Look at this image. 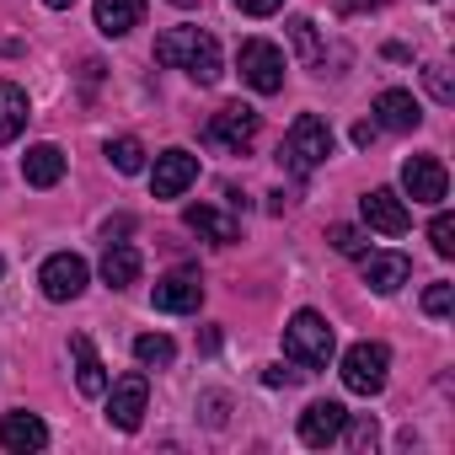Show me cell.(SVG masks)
<instances>
[{
  "label": "cell",
  "instance_id": "22",
  "mask_svg": "<svg viewBox=\"0 0 455 455\" xmlns=\"http://www.w3.org/2000/svg\"><path fill=\"white\" fill-rule=\"evenodd\" d=\"M22 129H28V92L12 86V81H0V150H6Z\"/></svg>",
  "mask_w": 455,
  "mask_h": 455
},
{
  "label": "cell",
  "instance_id": "16",
  "mask_svg": "<svg viewBox=\"0 0 455 455\" xmlns=\"http://www.w3.org/2000/svg\"><path fill=\"white\" fill-rule=\"evenodd\" d=\"M0 444L17 450V455H28V450H44L49 444V428L33 412H6V418H0Z\"/></svg>",
  "mask_w": 455,
  "mask_h": 455
},
{
  "label": "cell",
  "instance_id": "8",
  "mask_svg": "<svg viewBox=\"0 0 455 455\" xmlns=\"http://www.w3.org/2000/svg\"><path fill=\"white\" fill-rule=\"evenodd\" d=\"M86 279H92V268H86V258H76V252H54V258L44 263V274H38V284H44L49 300H81Z\"/></svg>",
  "mask_w": 455,
  "mask_h": 455
},
{
  "label": "cell",
  "instance_id": "18",
  "mask_svg": "<svg viewBox=\"0 0 455 455\" xmlns=\"http://www.w3.org/2000/svg\"><path fill=\"white\" fill-rule=\"evenodd\" d=\"M145 22V0H97V33L102 38H129Z\"/></svg>",
  "mask_w": 455,
  "mask_h": 455
},
{
  "label": "cell",
  "instance_id": "19",
  "mask_svg": "<svg viewBox=\"0 0 455 455\" xmlns=\"http://www.w3.org/2000/svg\"><path fill=\"white\" fill-rule=\"evenodd\" d=\"M70 354H76V386H81V396H102V391H108V370H102L92 338L76 332V338H70Z\"/></svg>",
  "mask_w": 455,
  "mask_h": 455
},
{
  "label": "cell",
  "instance_id": "3",
  "mask_svg": "<svg viewBox=\"0 0 455 455\" xmlns=\"http://www.w3.org/2000/svg\"><path fill=\"white\" fill-rule=\"evenodd\" d=\"M332 327L322 311H295L290 327H284V354L300 364V370H327L332 364Z\"/></svg>",
  "mask_w": 455,
  "mask_h": 455
},
{
  "label": "cell",
  "instance_id": "4",
  "mask_svg": "<svg viewBox=\"0 0 455 455\" xmlns=\"http://www.w3.org/2000/svg\"><path fill=\"white\" fill-rule=\"evenodd\" d=\"M236 65H242V81L252 92H263V97L284 92V49H274L268 38H247L242 54H236Z\"/></svg>",
  "mask_w": 455,
  "mask_h": 455
},
{
  "label": "cell",
  "instance_id": "23",
  "mask_svg": "<svg viewBox=\"0 0 455 455\" xmlns=\"http://www.w3.org/2000/svg\"><path fill=\"white\" fill-rule=\"evenodd\" d=\"M134 359H140V364H172V359H177V343H172L166 332H140V338H134Z\"/></svg>",
  "mask_w": 455,
  "mask_h": 455
},
{
  "label": "cell",
  "instance_id": "34",
  "mask_svg": "<svg viewBox=\"0 0 455 455\" xmlns=\"http://www.w3.org/2000/svg\"><path fill=\"white\" fill-rule=\"evenodd\" d=\"M172 6H182V12H188V6H198V0H172Z\"/></svg>",
  "mask_w": 455,
  "mask_h": 455
},
{
  "label": "cell",
  "instance_id": "12",
  "mask_svg": "<svg viewBox=\"0 0 455 455\" xmlns=\"http://www.w3.org/2000/svg\"><path fill=\"white\" fill-rule=\"evenodd\" d=\"M150 300H156V311L188 316V311H198V306H204V284H198V274H166V279H156Z\"/></svg>",
  "mask_w": 455,
  "mask_h": 455
},
{
  "label": "cell",
  "instance_id": "33",
  "mask_svg": "<svg viewBox=\"0 0 455 455\" xmlns=\"http://www.w3.org/2000/svg\"><path fill=\"white\" fill-rule=\"evenodd\" d=\"M44 6H49V12H70V6H76V0H44Z\"/></svg>",
  "mask_w": 455,
  "mask_h": 455
},
{
  "label": "cell",
  "instance_id": "27",
  "mask_svg": "<svg viewBox=\"0 0 455 455\" xmlns=\"http://www.w3.org/2000/svg\"><path fill=\"white\" fill-rule=\"evenodd\" d=\"M450 306H455V284H428L423 290V311L428 316H450Z\"/></svg>",
  "mask_w": 455,
  "mask_h": 455
},
{
  "label": "cell",
  "instance_id": "24",
  "mask_svg": "<svg viewBox=\"0 0 455 455\" xmlns=\"http://www.w3.org/2000/svg\"><path fill=\"white\" fill-rule=\"evenodd\" d=\"M108 161H113L124 177H134V172L145 166V145H140L134 134H124V140H113V145H108Z\"/></svg>",
  "mask_w": 455,
  "mask_h": 455
},
{
  "label": "cell",
  "instance_id": "13",
  "mask_svg": "<svg viewBox=\"0 0 455 455\" xmlns=\"http://www.w3.org/2000/svg\"><path fill=\"white\" fill-rule=\"evenodd\" d=\"M343 423H348V407H343V402H311V407L300 412V439H306L311 450H327V444L343 434Z\"/></svg>",
  "mask_w": 455,
  "mask_h": 455
},
{
  "label": "cell",
  "instance_id": "28",
  "mask_svg": "<svg viewBox=\"0 0 455 455\" xmlns=\"http://www.w3.org/2000/svg\"><path fill=\"white\" fill-rule=\"evenodd\" d=\"M423 81H428L434 102H444V108L455 102V86H450V70H444V65H428V70H423Z\"/></svg>",
  "mask_w": 455,
  "mask_h": 455
},
{
  "label": "cell",
  "instance_id": "11",
  "mask_svg": "<svg viewBox=\"0 0 455 455\" xmlns=\"http://www.w3.org/2000/svg\"><path fill=\"white\" fill-rule=\"evenodd\" d=\"M359 209H364V225H370V231H380V236H402L407 231V204L391 193V188H370L364 198H359Z\"/></svg>",
  "mask_w": 455,
  "mask_h": 455
},
{
  "label": "cell",
  "instance_id": "26",
  "mask_svg": "<svg viewBox=\"0 0 455 455\" xmlns=\"http://www.w3.org/2000/svg\"><path fill=\"white\" fill-rule=\"evenodd\" d=\"M428 242H434V252H439V258H455V220H450V214H434Z\"/></svg>",
  "mask_w": 455,
  "mask_h": 455
},
{
  "label": "cell",
  "instance_id": "20",
  "mask_svg": "<svg viewBox=\"0 0 455 455\" xmlns=\"http://www.w3.org/2000/svg\"><path fill=\"white\" fill-rule=\"evenodd\" d=\"M22 177H28L33 188H54V182L65 177V150H60V145H33V150L22 156Z\"/></svg>",
  "mask_w": 455,
  "mask_h": 455
},
{
  "label": "cell",
  "instance_id": "32",
  "mask_svg": "<svg viewBox=\"0 0 455 455\" xmlns=\"http://www.w3.org/2000/svg\"><path fill=\"white\" fill-rule=\"evenodd\" d=\"M236 6H242L247 17H274V12L284 6V0H236Z\"/></svg>",
  "mask_w": 455,
  "mask_h": 455
},
{
  "label": "cell",
  "instance_id": "7",
  "mask_svg": "<svg viewBox=\"0 0 455 455\" xmlns=\"http://www.w3.org/2000/svg\"><path fill=\"white\" fill-rule=\"evenodd\" d=\"M209 140H214V145H225L231 156L252 150V140H258V113H252L247 102H231V108H220V113L209 118Z\"/></svg>",
  "mask_w": 455,
  "mask_h": 455
},
{
  "label": "cell",
  "instance_id": "9",
  "mask_svg": "<svg viewBox=\"0 0 455 455\" xmlns=\"http://www.w3.org/2000/svg\"><path fill=\"white\" fill-rule=\"evenodd\" d=\"M402 188L412 204H439L450 193V177H444V161L439 156H407L402 166Z\"/></svg>",
  "mask_w": 455,
  "mask_h": 455
},
{
  "label": "cell",
  "instance_id": "10",
  "mask_svg": "<svg viewBox=\"0 0 455 455\" xmlns=\"http://www.w3.org/2000/svg\"><path fill=\"white\" fill-rule=\"evenodd\" d=\"M198 182V156L193 150H161L156 156V172H150V188L156 198H177Z\"/></svg>",
  "mask_w": 455,
  "mask_h": 455
},
{
  "label": "cell",
  "instance_id": "17",
  "mask_svg": "<svg viewBox=\"0 0 455 455\" xmlns=\"http://www.w3.org/2000/svg\"><path fill=\"white\" fill-rule=\"evenodd\" d=\"M182 220H188V231H193V236H204V242H214V247H231V242L242 236V225H236L231 214L209 209V204H193Z\"/></svg>",
  "mask_w": 455,
  "mask_h": 455
},
{
  "label": "cell",
  "instance_id": "1",
  "mask_svg": "<svg viewBox=\"0 0 455 455\" xmlns=\"http://www.w3.org/2000/svg\"><path fill=\"white\" fill-rule=\"evenodd\" d=\"M156 60L172 65V70H188L198 86H214L220 81V44L198 28H172L156 38Z\"/></svg>",
  "mask_w": 455,
  "mask_h": 455
},
{
  "label": "cell",
  "instance_id": "30",
  "mask_svg": "<svg viewBox=\"0 0 455 455\" xmlns=\"http://www.w3.org/2000/svg\"><path fill=\"white\" fill-rule=\"evenodd\" d=\"M290 38H295V49H300V54H306V60H311V54H316V28H311V22H306V17H295V22H290Z\"/></svg>",
  "mask_w": 455,
  "mask_h": 455
},
{
  "label": "cell",
  "instance_id": "29",
  "mask_svg": "<svg viewBox=\"0 0 455 455\" xmlns=\"http://www.w3.org/2000/svg\"><path fill=\"white\" fill-rule=\"evenodd\" d=\"M343 428H348V444H354V450H375V439H380L375 418H359V423H343Z\"/></svg>",
  "mask_w": 455,
  "mask_h": 455
},
{
  "label": "cell",
  "instance_id": "31",
  "mask_svg": "<svg viewBox=\"0 0 455 455\" xmlns=\"http://www.w3.org/2000/svg\"><path fill=\"white\" fill-rule=\"evenodd\" d=\"M300 375H306V370H284V364H268V370H263V380H268V386H295Z\"/></svg>",
  "mask_w": 455,
  "mask_h": 455
},
{
  "label": "cell",
  "instance_id": "21",
  "mask_svg": "<svg viewBox=\"0 0 455 455\" xmlns=\"http://www.w3.org/2000/svg\"><path fill=\"white\" fill-rule=\"evenodd\" d=\"M140 252L129 247V242H108V252H102V279L113 284V290H129V284H140Z\"/></svg>",
  "mask_w": 455,
  "mask_h": 455
},
{
  "label": "cell",
  "instance_id": "14",
  "mask_svg": "<svg viewBox=\"0 0 455 455\" xmlns=\"http://www.w3.org/2000/svg\"><path fill=\"white\" fill-rule=\"evenodd\" d=\"M375 118H380V129H391V134H412V129L423 124V108H418V97H412V92L391 86V92H380V97H375Z\"/></svg>",
  "mask_w": 455,
  "mask_h": 455
},
{
  "label": "cell",
  "instance_id": "15",
  "mask_svg": "<svg viewBox=\"0 0 455 455\" xmlns=\"http://www.w3.org/2000/svg\"><path fill=\"white\" fill-rule=\"evenodd\" d=\"M407 274H412V263L402 252H364V284L375 295H396L407 284Z\"/></svg>",
  "mask_w": 455,
  "mask_h": 455
},
{
  "label": "cell",
  "instance_id": "6",
  "mask_svg": "<svg viewBox=\"0 0 455 455\" xmlns=\"http://www.w3.org/2000/svg\"><path fill=\"white\" fill-rule=\"evenodd\" d=\"M145 402H150V380H145L140 370H129V375L113 386V396H108V423L124 428V434H134V428L145 423Z\"/></svg>",
  "mask_w": 455,
  "mask_h": 455
},
{
  "label": "cell",
  "instance_id": "2",
  "mask_svg": "<svg viewBox=\"0 0 455 455\" xmlns=\"http://www.w3.org/2000/svg\"><path fill=\"white\" fill-rule=\"evenodd\" d=\"M327 156H332V129H327L316 113H300V118L290 124L284 145H279V161H284L295 177H311Z\"/></svg>",
  "mask_w": 455,
  "mask_h": 455
},
{
  "label": "cell",
  "instance_id": "5",
  "mask_svg": "<svg viewBox=\"0 0 455 455\" xmlns=\"http://www.w3.org/2000/svg\"><path fill=\"white\" fill-rule=\"evenodd\" d=\"M386 370H391L386 343H354V348L343 354V386H348L354 396H375V391H386Z\"/></svg>",
  "mask_w": 455,
  "mask_h": 455
},
{
  "label": "cell",
  "instance_id": "25",
  "mask_svg": "<svg viewBox=\"0 0 455 455\" xmlns=\"http://www.w3.org/2000/svg\"><path fill=\"white\" fill-rule=\"evenodd\" d=\"M327 242H332L343 258H364V252H370V236L354 231V225H327Z\"/></svg>",
  "mask_w": 455,
  "mask_h": 455
}]
</instances>
